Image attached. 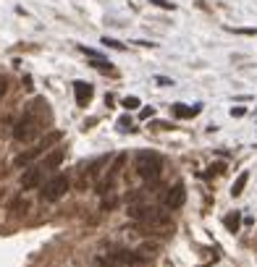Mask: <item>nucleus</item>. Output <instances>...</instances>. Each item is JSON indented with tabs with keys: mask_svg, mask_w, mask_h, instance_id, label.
Listing matches in <instances>:
<instances>
[{
	"mask_svg": "<svg viewBox=\"0 0 257 267\" xmlns=\"http://www.w3.org/2000/svg\"><path fill=\"white\" fill-rule=\"evenodd\" d=\"M45 102L42 100H37V102H32V105H26V110H24V116L13 123V129H11V136L16 139V141H32V139H37L40 134H42V116H40V107H42Z\"/></svg>",
	"mask_w": 257,
	"mask_h": 267,
	"instance_id": "f257e3e1",
	"label": "nucleus"
},
{
	"mask_svg": "<svg viewBox=\"0 0 257 267\" xmlns=\"http://www.w3.org/2000/svg\"><path fill=\"white\" fill-rule=\"evenodd\" d=\"M129 215L139 223L150 225V228H163V225H171V212H165V207H155V204H131Z\"/></svg>",
	"mask_w": 257,
	"mask_h": 267,
	"instance_id": "f03ea898",
	"label": "nucleus"
},
{
	"mask_svg": "<svg viewBox=\"0 0 257 267\" xmlns=\"http://www.w3.org/2000/svg\"><path fill=\"white\" fill-rule=\"evenodd\" d=\"M134 170H137V176L144 178V181H158L160 170H163V157L158 152L142 149V152H137V157H134Z\"/></svg>",
	"mask_w": 257,
	"mask_h": 267,
	"instance_id": "7ed1b4c3",
	"label": "nucleus"
},
{
	"mask_svg": "<svg viewBox=\"0 0 257 267\" xmlns=\"http://www.w3.org/2000/svg\"><path fill=\"white\" fill-rule=\"evenodd\" d=\"M68 188H71V178H68V173H55V176L50 181H45L42 183V202H58V199H63L68 194Z\"/></svg>",
	"mask_w": 257,
	"mask_h": 267,
	"instance_id": "20e7f679",
	"label": "nucleus"
},
{
	"mask_svg": "<svg viewBox=\"0 0 257 267\" xmlns=\"http://www.w3.org/2000/svg\"><path fill=\"white\" fill-rule=\"evenodd\" d=\"M95 262H97V267H134L142 262V257L129 249H116L111 254H97Z\"/></svg>",
	"mask_w": 257,
	"mask_h": 267,
	"instance_id": "39448f33",
	"label": "nucleus"
},
{
	"mask_svg": "<svg viewBox=\"0 0 257 267\" xmlns=\"http://www.w3.org/2000/svg\"><path fill=\"white\" fill-rule=\"evenodd\" d=\"M60 136H63V134H60V131H53V134H48V136H45V139L40 141V144H37V147H32V149H26V152H21V155L16 157V160H13V165H16V168H26V165H32V163L37 160V157H40V155H45V149H48L50 144H55V141H58Z\"/></svg>",
	"mask_w": 257,
	"mask_h": 267,
	"instance_id": "423d86ee",
	"label": "nucleus"
},
{
	"mask_svg": "<svg viewBox=\"0 0 257 267\" xmlns=\"http://www.w3.org/2000/svg\"><path fill=\"white\" fill-rule=\"evenodd\" d=\"M184 202H187V188H184L181 181H176L173 186H168L163 192V207L165 210H178Z\"/></svg>",
	"mask_w": 257,
	"mask_h": 267,
	"instance_id": "0eeeda50",
	"label": "nucleus"
},
{
	"mask_svg": "<svg viewBox=\"0 0 257 267\" xmlns=\"http://www.w3.org/2000/svg\"><path fill=\"white\" fill-rule=\"evenodd\" d=\"M42 178H45V170L40 168V165H32V168H26L24 170V176H21V188H37L40 183H42Z\"/></svg>",
	"mask_w": 257,
	"mask_h": 267,
	"instance_id": "6e6552de",
	"label": "nucleus"
},
{
	"mask_svg": "<svg viewBox=\"0 0 257 267\" xmlns=\"http://www.w3.org/2000/svg\"><path fill=\"white\" fill-rule=\"evenodd\" d=\"M92 84H87V82H77L74 84V97H77V105L79 107H87L89 102H92Z\"/></svg>",
	"mask_w": 257,
	"mask_h": 267,
	"instance_id": "1a4fd4ad",
	"label": "nucleus"
},
{
	"mask_svg": "<svg viewBox=\"0 0 257 267\" xmlns=\"http://www.w3.org/2000/svg\"><path fill=\"white\" fill-rule=\"evenodd\" d=\"M60 163H63V149H53V152L40 163V168H42V170H55Z\"/></svg>",
	"mask_w": 257,
	"mask_h": 267,
	"instance_id": "9d476101",
	"label": "nucleus"
},
{
	"mask_svg": "<svg viewBox=\"0 0 257 267\" xmlns=\"http://www.w3.org/2000/svg\"><path fill=\"white\" fill-rule=\"evenodd\" d=\"M173 113H176V118H194L200 113V105H173Z\"/></svg>",
	"mask_w": 257,
	"mask_h": 267,
	"instance_id": "9b49d317",
	"label": "nucleus"
},
{
	"mask_svg": "<svg viewBox=\"0 0 257 267\" xmlns=\"http://www.w3.org/2000/svg\"><path fill=\"white\" fill-rule=\"evenodd\" d=\"M247 181H249V173H247V170H241V173H239V178H236L234 186H231V197H241V194H244Z\"/></svg>",
	"mask_w": 257,
	"mask_h": 267,
	"instance_id": "f8f14e48",
	"label": "nucleus"
},
{
	"mask_svg": "<svg viewBox=\"0 0 257 267\" xmlns=\"http://www.w3.org/2000/svg\"><path fill=\"white\" fill-rule=\"evenodd\" d=\"M223 223H226V228H229L231 233H236V231H239V225H241V212H231L229 217L223 220Z\"/></svg>",
	"mask_w": 257,
	"mask_h": 267,
	"instance_id": "ddd939ff",
	"label": "nucleus"
},
{
	"mask_svg": "<svg viewBox=\"0 0 257 267\" xmlns=\"http://www.w3.org/2000/svg\"><path fill=\"white\" fill-rule=\"evenodd\" d=\"M102 45H105V47H113V50H124V47H126L124 42H118V40H111V37H102Z\"/></svg>",
	"mask_w": 257,
	"mask_h": 267,
	"instance_id": "4468645a",
	"label": "nucleus"
},
{
	"mask_svg": "<svg viewBox=\"0 0 257 267\" xmlns=\"http://www.w3.org/2000/svg\"><path fill=\"white\" fill-rule=\"evenodd\" d=\"M26 207H29V202H26V199H21V197H19L16 202H11V210H13V212H24Z\"/></svg>",
	"mask_w": 257,
	"mask_h": 267,
	"instance_id": "2eb2a0df",
	"label": "nucleus"
},
{
	"mask_svg": "<svg viewBox=\"0 0 257 267\" xmlns=\"http://www.w3.org/2000/svg\"><path fill=\"white\" fill-rule=\"evenodd\" d=\"M118 129H121V131H134V129H131V118H129V116L118 118Z\"/></svg>",
	"mask_w": 257,
	"mask_h": 267,
	"instance_id": "dca6fc26",
	"label": "nucleus"
},
{
	"mask_svg": "<svg viewBox=\"0 0 257 267\" xmlns=\"http://www.w3.org/2000/svg\"><path fill=\"white\" fill-rule=\"evenodd\" d=\"M124 107H129V110L139 107V97H134V94H131V97H126V100H124Z\"/></svg>",
	"mask_w": 257,
	"mask_h": 267,
	"instance_id": "f3484780",
	"label": "nucleus"
},
{
	"mask_svg": "<svg viewBox=\"0 0 257 267\" xmlns=\"http://www.w3.org/2000/svg\"><path fill=\"white\" fill-rule=\"evenodd\" d=\"M229 31H234V34H247V37H254L257 34V29H231L229 26Z\"/></svg>",
	"mask_w": 257,
	"mask_h": 267,
	"instance_id": "a211bd4d",
	"label": "nucleus"
},
{
	"mask_svg": "<svg viewBox=\"0 0 257 267\" xmlns=\"http://www.w3.org/2000/svg\"><path fill=\"white\" fill-rule=\"evenodd\" d=\"M150 3H153V6H158V8H171V11L176 8L173 3H168V0H150Z\"/></svg>",
	"mask_w": 257,
	"mask_h": 267,
	"instance_id": "6ab92c4d",
	"label": "nucleus"
},
{
	"mask_svg": "<svg viewBox=\"0 0 257 267\" xmlns=\"http://www.w3.org/2000/svg\"><path fill=\"white\" fill-rule=\"evenodd\" d=\"M11 129V118H3V121H0V139H3L6 136V131Z\"/></svg>",
	"mask_w": 257,
	"mask_h": 267,
	"instance_id": "aec40b11",
	"label": "nucleus"
},
{
	"mask_svg": "<svg viewBox=\"0 0 257 267\" xmlns=\"http://www.w3.org/2000/svg\"><path fill=\"white\" fill-rule=\"evenodd\" d=\"M6 92H8V79H6V76H0V100L6 97Z\"/></svg>",
	"mask_w": 257,
	"mask_h": 267,
	"instance_id": "412c9836",
	"label": "nucleus"
},
{
	"mask_svg": "<svg viewBox=\"0 0 257 267\" xmlns=\"http://www.w3.org/2000/svg\"><path fill=\"white\" fill-rule=\"evenodd\" d=\"M218 173H223V165H221V163H218V165H210L205 176H218Z\"/></svg>",
	"mask_w": 257,
	"mask_h": 267,
	"instance_id": "4be33fe9",
	"label": "nucleus"
},
{
	"mask_svg": "<svg viewBox=\"0 0 257 267\" xmlns=\"http://www.w3.org/2000/svg\"><path fill=\"white\" fill-rule=\"evenodd\" d=\"M116 204H118V199H116V197H111V199H102V210H113Z\"/></svg>",
	"mask_w": 257,
	"mask_h": 267,
	"instance_id": "5701e85b",
	"label": "nucleus"
},
{
	"mask_svg": "<svg viewBox=\"0 0 257 267\" xmlns=\"http://www.w3.org/2000/svg\"><path fill=\"white\" fill-rule=\"evenodd\" d=\"M153 116H155V107H144L139 113V118H153Z\"/></svg>",
	"mask_w": 257,
	"mask_h": 267,
	"instance_id": "b1692460",
	"label": "nucleus"
},
{
	"mask_svg": "<svg viewBox=\"0 0 257 267\" xmlns=\"http://www.w3.org/2000/svg\"><path fill=\"white\" fill-rule=\"evenodd\" d=\"M155 82H158V84H163V87H173V82H171V79H165V76H158Z\"/></svg>",
	"mask_w": 257,
	"mask_h": 267,
	"instance_id": "393cba45",
	"label": "nucleus"
},
{
	"mask_svg": "<svg viewBox=\"0 0 257 267\" xmlns=\"http://www.w3.org/2000/svg\"><path fill=\"white\" fill-rule=\"evenodd\" d=\"M244 113H247V110H244V107H231V116H234V118H241V116H244Z\"/></svg>",
	"mask_w": 257,
	"mask_h": 267,
	"instance_id": "a878e982",
	"label": "nucleus"
}]
</instances>
